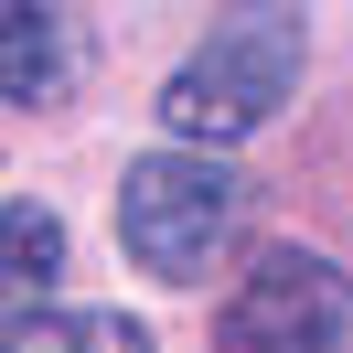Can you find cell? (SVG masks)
Segmentation results:
<instances>
[{"instance_id": "obj_6", "label": "cell", "mask_w": 353, "mask_h": 353, "mask_svg": "<svg viewBox=\"0 0 353 353\" xmlns=\"http://www.w3.org/2000/svg\"><path fill=\"white\" fill-rule=\"evenodd\" d=\"M0 353H161L150 321H129V310H43L32 332H11Z\"/></svg>"}, {"instance_id": "obj_1", "label": "cell", "mask_w": 353, "mask_h": 353, "mask_svg": "<svg viewBox=\"0 0 353 353\" xmlns=\"http://www.w3.org/2000/svg\"><path fill=\"white\" fill-rule=\"evenodd\" d=\"M310 65V32H300V0H225L203 43L172 65L161 86V129L172 150H225V139H257L268 118L300 97Z\"/></svg>"}, {"instance_id": "obj_4", "label": "cell", "mask_w": 353, "mask_h": 353, "mask_svg": "<svg viewBox=\"0 0 353 353\" xmlns=\"http://www.w3.org/2000/svg\"><path fill=\"white\" fill-rule=\"evenodd\" d=\"M86 86V22L65 0H0V108H65Z\"/></svg>"}, {"instance_id": "obj_3", "label": "cell", "mask_w": 353, "mask_h": 353, "mask_svg": "<svg viewBox=\"0 0 353 353\" xmlns=\"http://www.w3.org/2000/svg\"><path fill=\"white\" fill-rule=\"evenodd\" d=\"M214 353H353V279L321 246H257L214 310Z\"/></svg>"}, {"instance_id": "obj_5", "label": "cell", "mask_w": 353, "mask_h": 353, "mask_svg": "<svg viewBox=\"0 0 353 353\" xmlns=\"http://www.w3.org/2000/svg\"><path fill=\"white\" fill-rule=\"evenodd\" d=\"M54 279H65V225L43 203H0V343L54 310Z\"/></svg>"}, {"instance_id": "obj_2", "label": "cell", "mask_w": 353, "mask_h": 353, "mask_svg": "<svg viewBox=\"0 0 353 353\" xmlns=\"http://www.w3.org/2000/svg\"><path fill=\"white\" fill-rule=\"evenodd\" d=\"M236 225H246V182L214 150H139L118 172V246L161 289H203L236 246Z\"/></svg>"}]
</instances>
